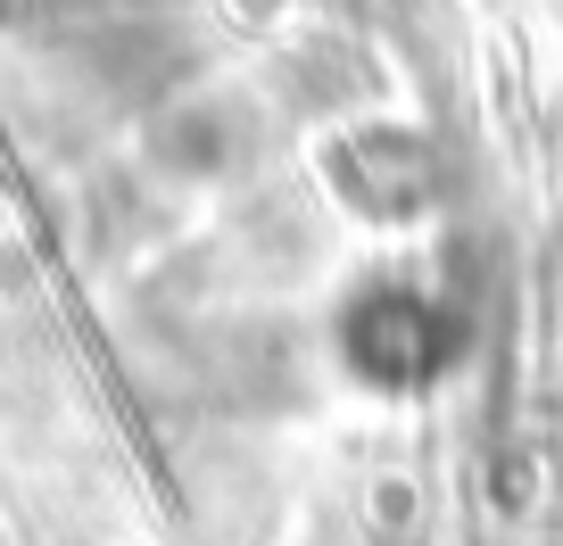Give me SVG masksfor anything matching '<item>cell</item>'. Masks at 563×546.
Instances as JSON below:
<instances>
[{"mask_svg": "<svg viewBox=\"0 0 563 546\" xmlns=\"http://www.w3.org/2000/svg\"><path fill=\"white\" fill-rule=\"evenodd\" d=\"M440 348H448V332L422 299H398V290H389V299L356 307L349 356H356L365 381H422V372H440Z\"/></svg>", "mask_w": 563, "mask_h": 546, "instance_id": "1", "label": "cell"}]
</instances>
